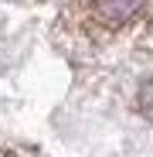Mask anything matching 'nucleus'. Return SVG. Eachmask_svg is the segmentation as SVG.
<instances>
[{
  "label": "nucleus",
  "instance_id": "f257e3e1",
  "mask_svg": "<svg viewBox=\"0 0 153 157\" xmlns=\"http://www.w3.org/2000/svg\"><path fill=\"white\" fill-rule=\"evenodd\" d=\"M146 4L150 0H78L68 10V24L82 38H109L133 24Z\"/></svg>",
  "mask_w": 153,
  "mask_h": 157
}]
</instances>
